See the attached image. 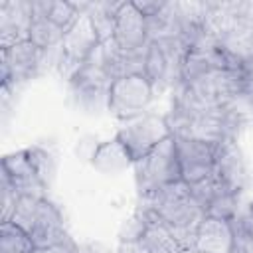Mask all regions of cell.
I'll use <instances>...</instances> for the list:
<instances>
[{"label":"cell","instance_id":"cell-1","mask_svg":"<svg viewBox=\"0 0 253 253\" xmlns=\"http://www.w3.org/2000/svg\"><path fill=\"white\" fill-rule=\"evenodd\" d=\"M99 47L69 79V93L75 107L91 115H99L101 111H107L109 91L113 85V79L103 65Z\"/></svg>","mask_w":253,"mask_h":253},{"label":"cell","instance_id":"cell-15","mask_svg":"<svg viewBox=\"0 0 253 253\" xmlns=\"http://www.w3.org/2000/svg\"><path fill=\"white\" fill-rule=\"evenodd\" d=\"M89 164L93 166V170H97L103 176H119L125 170L132 168L134 160L128 154V150L121 144V140L115 136V138L103 140L99 144V148L95 150Z\"/></svg>","mask_w":253,"mask_h":253},{"label":"cell","instance_id":"cell-18","mask_svg":"<svg viewBox=\"0 0 253 253\" xmlns=\"http://www.w3.org/2000/svg\"><path fill=\"white\" fill-rule=\"evenodd\" d=\"M0 253H36V245L26 229L16 225L14 221H2Z\"/></svg>","mask_w":253,"mask_h":253},{"label":"cell","instance_id":"cell-27","mask_svg":"<svg viewBox=\"0 0 253 253\" xmlns=\"http://www.w3.org/2000/svg\"><path fill=\"white\" fill-rule=\"evenodd\" d=\"M77 253H111V251L99 241H87V243H77Z\"/></svg>","mask_w":253,"mask_h":253},{"label":"cell","instance_id":"cell-6","mask_svg":"<svg viewBox=\"0 0 253 253\" xmlns=\"http://www.w3.org/2000/svg\"><path fill=\"white\" fill-rule=\"evenodd\" d=\"M99 45H101V40L89 16L81 14L79 20L63 36V42L59 47V59H57L59 73L69 81L77 73V69L95 53Z\"/></svg>","mask_w":253,"mask_h":253},{"label":"cell","instance_id":"cell-11","mask_svg":"<svg viewBox=\"0 0 253 253\" xmlns=\"http://www.w3.org/2000/svg\"><path fill=\"white\" fill-rule=\"evenodd\" d=\"M2 176L10 180L20 196H34V198H47V186L38 176L34 164L28 158L26 148L10 152L2 158Z\"/></svg>","mask_w":253,"mask_h":253},{"label":"cell","instance_id":"cell-3","mask_svg":"<svg viewBox=\"0 0 253 253\" xmlns=\"http://www.w3.org/2000/svg\"><path fill=\"white\" fill-rule=\"evenodd\" d=\"M186 53L188 47L178 36L150 40L146 47L144 75L152 83L154 91H164L168 87L174 89L180 83V73Z\"/></svg>","mask_w":253,"mask_h":253},{"label":"cell","instance_id":"cell-5","mask_svg":"<svg viewBox=\"0 0 253 253\" xmlns=\"http://www.w3.org/2000/svg\"><path fill=\"white\" fill-rule=\"evenodd\" d=\"M168 136H172V130L168 126L166 117L152 113H144L140 117L123 121L121 128L117 130V138L128 150L134 162L144 158L152 148H156Z\"/></svg>","mask_w":253,"mask_h":253},{"label":"cell","instance_id":"cell-21","mask_svg":"<svg viewBox=\"0 0 253 253\" xmlns=\"http://www.w3.org/2000/svg\"><path fill=\"white\" fill-rule=\"evenodd\" d=\"M26 152H28V158H30V162L34 164L38 176H40L42 182L49 188V186L53 184V180H55V174H57V158H55L47 148H43V146H40V144L28 146Z\"/></svg>","mask_w":253,"mask_h":253},{"label":"cell","instance_id":"cell-9","mask_svg":"<svg viewBox=\"0 0 253 253\" xmlns=\"http://www.w3.org/2000/svg\"><path fill=\"white\" fill-rule=\"evenodd\" d=\"M113 40L123 51H142L148 47V24L134 2H123L119 6Z\"/></svg>","mask_w":253,"mask_h":253},{"label":"cell","instance_id":"cell-17","mask_svg":"<svg viewBox=\"0 0 253 253\" xmlns=\"http://www.w3.org/2000/svg\"><path fill=\"white\" fill-rule=\"evenodd\" d=\"M65 32L61 28H57L53 22H49L45 16L34 18L32 28H30V42L40 47L42 51H51V49H59L61 42H63Z\"/></svg>","mask_w":253,"mask_h":253},{"label":"cell","instance_id":"cell-23","mask_svg":"<svg viewBox=\"0 0 253 253\" xmlns=\"http://www.w3.org/2000/svg\"><path fill=\"white\" fill-rule=\"evenodd\" d=\"M40 200H43V198L20 196L18 202H16V206H14V211H12L10 221H14V223L20 225L22 229L30 231V229H32V223H34V219H36V213H38Z\"/></svg>","mask_w":253,"mask_h":253},{"label":"cell","instance_id":"cell-20","mask_svg":"<svg viewBox=\"0 0 253 253\" xmlns=\"http://www.w3.org/2000/svg\"><path fill=\"white\" fill-rule=\"evenodd\" d=\"M152 219L154 217L150 215V211L136 206L132 210V213L121 221V225L117 229V239L119 241H140L142 235L146 233L148 225L152 223Z\"/></svg>","mask_w":253,"mask_h":253},{"label":"cell","instance_id":"cell-12","mask_svg":"<svg viewBox=\"0 0 253 253\" xmlns=\"http://www.w3.org/2000/svg\"><path fill=\"white\" fill-rule=\"evenodd\" d=\"M215 176L227 190H231L235 194H241L245 190V186L249 182L247 162H245V156L235 140H223L217 146Z\"/></svg>","mask_w":253,"mask_h":253},{"label":"cell","instance_id":"cell-24","mask_svg":"<svg viewBox=\"0 0 253 253\" xmlns=\"http://www.w3.org/2000/svg\"><path fill=\"white\" fill-rule=\"evenodd\" d=\"M101 142H103V140H97V136H93V134L81 136V138L77 140V146H75L77 158H81V160H85V162H91V158H93V154H95V150L99 148Z\"/></svg>","mask_w":253,"mask_h":253},{"label":"cell","instance_id":"cell-10","mask_svg":"<svg viewBox=\"0 0 253 253\" xmlns=\"http://www.w3.org/2000/svg\"><path fill=\"white\" fill-rule=\"evenodd\" d=\"M28 233H30L36 249H43V247H51V245L73 241L69 237V233H67V227H65V221H63V213L59 211V208L49 198L40 200L36 219H34L32 229Z\"/></svg>","mask_w":253,"mask_h":253},{"label":"cell","instance_id":"cell-14","mask_svg":"<svg viewBox=\"0 0 253 253\" xmlns=\"http://www.w3.org/2000/svg\"><path fill=\"white\" fill-rule=\"evenodd\" d=\"M235 245L233 223L217 217H204L198 233L194 249L198 253H231Z\"/></svg>","mask_w":253,"mask_h":253},{"label":"cell","instance_id":"cell-8","mask_svg":"<svg viewBox=\"0 0 253 253\" xmlns=\"http://www.w3.org/2000/svg\"><path fill=\"white\" fill-rule=\"evenodd\" d=\"M174 142H176L182 180L186 184L190 186L198 184L213 174L219 144H211L198 138H186V136H174Z\"/></svg>","mask_w":253,"mask_h":253},{"label":"cell","instance_id":"cell-2","mask_svg":"<svg viewBox=\"0 0 253 253\" xmlns=\"http://www.w3.org/2000/svg\"><path fill=\"white\" fill-rule=\"evenodd\" d=\"M132 172H134V186L138 196L150 194L166 184L182 180L174 136H168L156 148H152L144 158L136 160Z\"/></svg>","mask_w":253,"mask_h":253},{"label":"cell","instance_id":"cell-16","mask_svg":"<svg viewBox=\"0 0 253 253\" xmlns=\"http://www.w3.org/2000/svg\"><path fill=\"white\" fill-rule=\"evenodd\" d=\"M123 2L119 4H111V2H95V4H89L87 8V16L101 40V43L113 40L115 36V24H117V10Z\"/></svg>","mask_w":253,"mask_h":253},{"label":"cell","instance_id":"cell-13","mask_svg":"<svg viewBox=\"0 0 253 253\" xmlns=\"http://www.w3.org/2000/svg\"><path fill=\"white\" fill-rule=\"evenodd\" d=\"M34 22L32 2H2L0 4V49L30 40Z\"/></svg>","mask_w":253,"mask_h":253},{"label":"cell","instance_id":"cell-19","mask_svg":"<svg viewBox=\"0 0 253 253\" xmlns=\"http://www.w3.org/2000/svg\"><path fill=\"white\" fill-rule=\"evenodd\" d=\"M140 241L148 253H178L180 251L174 235L160 219H152V223L148 225Z\"/></svg>","mask_w":253,"mask_h":253},{"label":"cell","instance_id":"cell-4","mask_svg":"<svg viewBox=\"0 0 253 253\" xmlns=\"http://www.w3.org/2000/svg\"><path fill=\"white\" fill-rule=\"evenodd\" d=\"M154 93L156 91L144 73L119 77L111 85L107 111L121 121L140 117L150 107Z\"/></svg>","mask_w":253,"mask_h":253},{"label":"cell","instance_id":"cell-22","mask_svg":"<svg viewBox=\"0 0 253 253\" xmlns=\"http://www.w3.org/2000/svg\"><path fill=\"white\" fill-rule=\"evenodd\" d=\"M81 12L77 8V4L73 2H63V0H47V12L45 18L49 22H53L57 28H61L63 32H67L77 20H79Z\"/></svg>","mask_w":253,"mask_h":253},{"label":"cell","instance_id":"cell-7","mask_svg":"<svg viewBox=\"0 0 253 253\" xmlns=\"http://www.w3.org/2000/svg\"><path fill=\"white\" fill-rule=\"evenodd\" d=\"M45 53L47 51H42L30 40L14 43L6 49H0L2 91H8L10 87H16L18 83L32 79L38 73V69L42 67Z\"/></svg>","mask_w":253,"mask_h":253},{"label":"cell","instance_id":"cell-28","mask_svg":"<svg viewBox=\"0 0 253 253\" xmlns=\"http://www.w3.org/2000/svg\"><path fill=\"white\" fill-rule=\"evenodd\" d=\"M178 253H198L196 249H182V251H178Z\"/></svg>","mask_w":253,"mask_h":253},{"label":"cell","instance_id":"cell-25","mask_svg":"<svg viewBox=\"0 0 253 253\" xmlns=\"http://www.w3.org/2000/svg\"><path fill=\"white\" fill-rule=\"evenodd\" d=\"M115 253H148L142 241H119Z\"/></svg>","mask_w":253,"mask_h":253},{"label":"cell","instance_id":"cell-26","mask_svg":"<svg viewBox=\"0 0 253 253\" xmlns=\"http://www.w3.org/2000/svg\"><path fill=\"white\" fill-rule=\"evenodd\" d=\"M36 253H77V243L75 241H67V243H59V245L36 249Z\"/></svg>","mask_w":253,"mask_h":253}]
</instances>
